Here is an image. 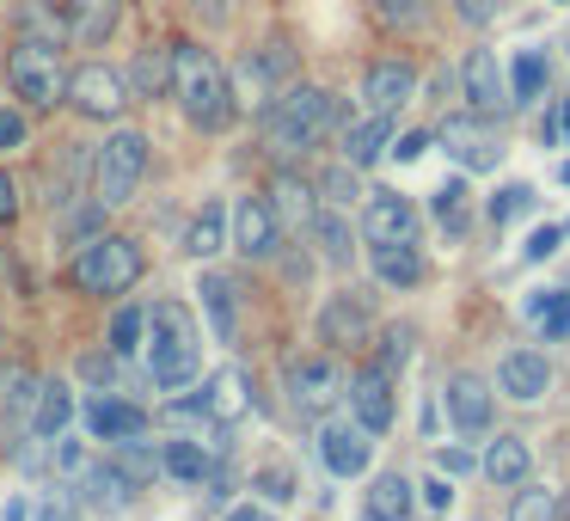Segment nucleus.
Returning a JSON list of instances; mask_svg holds the SVG:
<instances>
[{"mask_svg":"<svg viewBox=\"0 0 570 521\" xmlns=\"http://www.w3.org/2000/svg\"><path fill=\"white\" fill-rule=\"evenodd\" d=\"M173 99L197 129H227L234 124V87L222 62L203 43H173Z\"/></svg>","mask_w":570,"mask_h":521,"instance_id":"nucleus-1","label":"nucleus"},{"mask_svg":"<svg viewBox=\"0 0 570 521\" xmlns=\"http://www.w3.org/2000/svg\"><path fill=\"white\" fill-rule=\"evenodd\" d=\"M337 124V99L320 87H283L271 105H264V148L295 160L313 141H325V129Z\"/></svg>","mask_w":570,"mask_h":521,"instance_id":"nucleus-2","label":"nucleus"},{"mask_svg":"<svg viewBox=\"0 0 570 521\" xmlns=\"http://www.w3.org/2000/svg\"><path fill=\"white\" fill-rule=\"evenodd\" d=\"M197 362H203L197 320H190L178 301H154V313H148V374H154V386H166V393L190 386L197 381Z\"/></svg>","mask_w":570,"mask_h":521,"instance_id":"nucleus-3","label":"nucleus"},{"mask_svg":"<svg viewBox=\"0 0 570 521\" xmlns=\"http://www.w3.org/2000/svg\"><path fill=\"white\" fill-rule=\"evenodd\" d=\"M141 246L124 234H92L75 258V288L80 295H129L141 283Z\"/></svg>","mask_w":570,"mask_h":521,"instance_id":"nucleus-4","label":"nucleus"},{"mask_svg":"<svg viewBox=\"0 0 570 521\" xmlns=\"http://www.w3.org/2000/svg\"><path fill=\"white\" fill-rule=\"evenodd\" d=\"M7 87L13 99L38 105V111H56L68 92V68H62V50L56 43H38V38H19L7 50Z\"/></svg>","mask_w":570,"mask_h":521,"instance_id":"nucleus-5","label":"nucleus"},{"mask_svg":"<svg viewBox=\"0 0 570 521\" xmlns=\"http://www.w3.org/2000/svg\"><path fill=\"white\" fill-rule=\"evenodd\" d=\"M141 173H148V136L117 129V136H105V148L92 154V197H99L105 209H117V203L136 197Z\"/></svg>","mask_w":570,"mask_h":521,"instance_id":"nucleus-6","label":"nucleus"},{"mask_svg":"<svg viewBox=\"0 0 570 521\" xmlns=\"http://www.w3.org/2000/svg\"><path fill=\"white\" fill-rule=\"evenodd\" d=\"M62 105H75V111L92 117V124H105V117H124L129 80L117 75V68H105V62H87V68H75V75H68Z\"/></svg>","mask_w":570,"mask_h":521,"instance_id":"nucleus-7","label":"nucleus"},{"mask_svg":"<svg viewBox=\"0 0 570 521\" xmlns=\"http://www.w3.org/2000/svg\"><path fill=\"white\" fill-rule=\"evenodd\" d=\"M337 399H344V368H337L332 356H301L295 368H288V405H295L301 417H325Z\"/></svg>","mask_w":570,"mask_h":521,"instance_id":"nucleus-8","label":"nucleus"},{"mask_svg":"<svg viewBox=\"0 0 570 521\" xmlns=\"http://www.w3.org/2000/svg\"><path fill=\"white\" fill-rule=\"evenodd\" d=\"M435 141H442L466 173H497V166H503V141L491 136V117H479V111H472V117H448V124L435 129Z\"/></svg>","mask_w":570,"mask_h":521,"instance_id":"nucleus-9","label":"nucleus"},{"mask_svg":"<svg viewBox=\"0 0 570 521\" xmlns=\"http://www.w3.org/2000/svg\"><path fill=\"white\" fill-rule=\"evenodd\" d=\"M368 454H374V442H368L362 423H325L320 430V460L337 479H362V472H368Z\"/></svg>","mask_w":570,"mask_h":521,"instance_id":"nucleus-10","label":"nucleus"},{"mask_svg":"<svg viewBox=\"0 0 570 521\" xmlns=\"http://www.w3.org/2000/svg\"><path fill=\"white\" fill-rule=\"evenodd\" d=\"M362 234H368V246L417 239V209H411V197H399V190H374L368 209H362Z\"/></svg>","mask_w":570,"mask_h":521,"instance_id":"nucleus-11","label":"nucleus"},{"mask_svg":"<svg viewBox=\"0 0 570 521\" xmlns=\"http://www.w3.org/2000/svg\"><path fill=\"white\" fill-rule=\"evenodd\" d=\"M234 246L246 252V258H271V252L283 246V222L271 215L264 197H239L234 203Z\"/></svg>","mask_w":570,"mask_h":521,"instance_id":"nucleus-12","label":"nucleus"},{"mask_svg":"<svg viewBox=\"0 0 570 521\" xmlns=\"http://www.w3.org/2000/svg\"><path fill=\"white\" fill-rule=\"evenodd\" d=\"M497 386H503L515 405H533V399H546V386H552V362H546L540 350H509V356L497 362Z\"/></svg>","mask_w":570,"mask_h":521,"instance_id":"nucleus-13","label":"nucleus"},{"mask_svg":"<svg viewBox=\"0 0 570 521\" xmlns=\"http://www.w3.org/2000/svg\"><path fill=\"white\" fill-rule=\"evenodd\" d=\"M350 411H356V423L368 435H381L386 423H393V374L374 362V368H362L356 381H350Z\"/></svg>","mask_w":570,"mask_h":521,"instance_id":"nucleus-14","label":"nucleus"},{"mask_svg":"<svg viewBox=\"0 0 570 521\" xmlns=\"http://www.w3.org/2000/svg\"><path fill=\"white\" fill-rule=\"evenodd\" d=\"M80 417H87L92 442H129V435H148V411L129 405V399H111V393H99Z\"/></svg>","mask_w":570,"mask_h":521,"instance_id":"nucleus-15","label":"nucleus"},{"mask_svg":"<svg viewBox=\"0 0 570 521\" xmlns=\"http://www.w3.org/2000/svg\"><path fill=\"white\" fill-rule=\"evenodd\" d=\"M75 491H80V503L87 509H105V515H117V509H129V491H136V484L124 479V466H117V460H87V466L75 472Z\"/></svg>","mask_w":570,"mask_h":521,"instance_id":"nucleus-16","label":"nucleus"},{"mask_svg":"<svg viewBox=\"0 0 570 521\" xmlns=\"http://www.w3.org/2000/svg\"><path fill=\"white\" fill-rule=\"evenodd\" d=\"M368 325H374L368 295H356V288L332 295V301H325V313H320V337H325V344H362Z\"/></svg>","mask_w":570,"mask_h":521,"instance_id":"nucleus-17","label":"nucleus"},{"mask_svg":"<svg viewBox=\"0 0 570 521\" xmlns=\"http://www.w3.org/2000/svg\"><path fill=\"white\" fill-rule=\"evenodd\" d=\"M411 92H417V68L411 62H374L368 75H362V99H368V111H381V117H393Z\"/></svg>","mask_w":570,"mask_h":521,"instance_id":"nucleus-18","label":"nucleus"},{"mask_svg":"<svg viewBox=\"0 0 570 521\" xmlns=\"http://www.w3.org/2000/svg\"><path fill=\"white\" fill-rule=\"evenodd\" d=\"M448 417H454L460 435L491 430V386H484L479 374H454V381H448Z\"/></svg>","mask_w":570,"mask_h":521,"instance_id":"nucleus-19","label":"nucleus"},{"mask_svg":"<svg viewBox=\"0 0 570 521\" xmlns=\"http://www.w3.org/2000/svg\"><path fill=\"white\" fill-rule=\"evenodd\" d=\"M203 405H209V423H239L252 411V381H246V368H215L209 374V386H203Z\"/></svg>","mask_w":570,"mask_h":521,"instance_id":"nucleus-20","label":"nucleus"},{"mask_svg":"<svg viewBox=\"0 0 570 521\" xmlns=\"http://www.w3.org/2000/svg\"><path fill=\"white\" fill-rule=\"evenodd\" d=\"M460 80H466V99H472L479 117H503L509 111V92H503V80H497V56L491 50H472L466 68H460Z\"/></svg>","mask_w":570,"mask_h":521,"instance_id":"nucleus-21","label":"nucleus"},{"mask_svg":"<svg viewBox=\"0 0 570 521\" xmlns=\"http://www.w3.org/2000/svg\"><path fill=\"white\" fill-rule=\"evenodd\" d=\"M374 258V276L393 288H417L423 283V252L411 246V239H386V246H368Z\"/></svg>","mask_w":570,"mask_h":521,"instance_id":"nucleus-22","label":"nucleus"},{"mask_svg":"<svg viewBox=\"0 0 570 521\" xmlns=\"http://www.w3.org/2000/svg\"><path fill=\"white\" fill-rule=\"evenodd\" d=\"M68 417H75V393L62 381H43L38 399H31V430H38V442H56L68 430Z\"/></svg>","mask_w":570,"mask_h":521,"instance_id":"nucleus-23","label":"nucleus"},{"mask_svg":"<svg viewBox=\"0 0 570 521\" xmlns=\"http://www.w3.org/2000/svg\"><path fill=\"white\" fill-rule=\"evenodd\" d=\"M386 141H393V117L368 111L362 124L344 129V160H350V166H374V160L386 154Z\"/></svg>","mask_w":570,"mask_h":521,"instance_id":"nucleus-24","label":"nucleus"},{"mask_svg":"<svg viewBox=\"0 0 570 521\" xmlns=\"http://www.w3.org/2000/svg\"><path fill=\"white\" fill-rule=\"evenodd\" d=\"M75 19H68V38L75 43H105L117 31V13H124V0H68Z\"/></svg>","mask_w":570,"mask_h":521,"instance_id":"nucleus-25","label":"nucleus"},{"mask_svg":"<svg viewBox=\"0 0 570 521\" xmlns=\"http://www.w3.org/2000/svg\"><path fill=\"white\" fill-rule=\"evenodd\" d=\"M264 203H271V215H276L283 227L313 222V185H307V178H295V173H283V178H276V185H271V197H264Z\"/></svg>","mask_w":570,"mask_h":521,"instance_id":"nucleus-26","label":"nucleus"},{"mask_svg":"<svg viewBox=\"0 0 570 521\" xmlns=\"http://www.w3.org/2000/svg\"><path fill=\"white\" fill-rule=\"evenodd\" d=\"M239 288L227 283V276H203V313H209V325H215V337L222 344H234V332H239Z\"/></svg>","mask_w":570,"mask_h":521,"instance_id":"nucleus-27","label":"nucleus"},{"mask_svg":"<svg viewBox=\"0 0 570 521\" xmlns=\"http://www.w3.org/2000/svg\"><path fill=\"white\" fill-rule=\"evenodd\" d=\"M222 246H227V209L222 203H203V209L190 215V227H185V252L190 258H215Z\"/></svg>","mask_w":570,"mask_h":521,"instance_id":"nucleus-28","label":"nucleus"},{"mask_svg":"<svg viewBox=\"0 0 570 521\" xmlns=\"http://www.w3.org/2000/svg\"><path fill=\"white\" fill-rule=\"evenodd\" d=\"M129 87L141 92V99H160V92H173V43H160V50H141L136 68H129Z\"/></svg>","mask_w":570,"mask_h":521,"instance_id":"nucleus-29","label":"nucleus"},{"mask_svg":"<svg viewBox=\"0 0 570 521\" xmlns=\"http://www.w3.org/2000/svg\"><path fill=\"white\" fill-rule=\"evenodd\" d=\"M528 466H533V454H528V442H521V435H497L491 454H484V472H491L497 484H509V491L528 479Z\"/></svg>","mask_w":570,"mask_h":521,"instance_id":"nucleus-30","label":"nucleus"},{"mask_svg":"<svg viewBox=\"0 0 570 521\" xmlns=\"http://www.w3.org/2000/svg\"><path fill=\"white\" fill-rule=\"evenodd\" d=\"M160 472H173L178 484H203L215 472V460L203 454V442H190V435H178V442H166V454H160Z\"/></svg>","mask_w":570,"mask_h":521,"instance_id":"nucleus-31","label":"nucleus"},{"mask_svg":"<svg viewBox=\"0 0 570 521\" xmlns=\"http://www.w3.org/2000/svg\"><path fill=\"white\" fill-rule=\"evenodd\" d=\"M564 515V497L546 491V484H515V497H509V521H558Z\"/></svg>","mask_w":570,"mask_h":521,"instance_id":"nucleus-32","label":"nucleus"},{"mask_svg":"<svg viewBox=\"0 0 570 521\" xmlns=\"http://www.w3.org/2000/svg\"><path fill=\"white\" fill-rule=\"evenodd\" d=\"M313 239H320V252H325V258H332V264H350V252H356V246H350V222H344V215H337V209H313Z\"/></svg>","mask_w":570,"mask_h":521,"instance_id":"nucleus-33","label":"nucleus"},{"mask_svg":"<svg viewBox=\"0 0 570 521\" xmlns=\"http://www.w3.org/2000/svg\"><path fill=\"white\" fill-rule=\"evenodd\" d=\"M31 399H38V381H31V368L7 362V368H0V417H26Z\"/></svg>","mask_w":570,"mask_h":521,"instance_id":"nucleus-34","label":"nucleus"},{"mask_svg":"<svg viewBox=\"0 0 570 521\" xmlns=\"http://www.w3.org/2000/svg\"><path fill=\"white\" fill-rule=\"evenodd\" d=\"M368 509H374V515H386V521H405L411 515V484L399 479V472H381L374 491H368Z\"/></svg>","mask_w":570,"mask_h":521,"instance_id":"nucleus-35","label":"nucleus"},{"mask_svg":"<svg viewBox=\"0 0 570 521\" xmlns=\"http://www.w3.org/2000/svg\"><path fill=\"white\" fill-rule=\"evenodd\" d=\"M546 92V56L540 50H521L515 56V75H509V99L515 105H533Z\"/></svg>","mask_w":570,"mask_h":521,"instance_id":"nucleus-36","label":"nucleus"},{"mask_svg":"<svg viewBox=\"0 0 570 521\" xmlns=\"http://www.w3.org/2000/svg\"><path fill=\"white\" fill-rule=\"evenodd\" d=\"M117 466H124L129 484H148L154 472H160V460H154V448L141 442V435H129V442H117Z\"/></svg>","mask_w":570,"mask_h":521,"instance_id":"nucleus-37","label":"nucleus"},{"mask_svg":"<svg viewBox=\"0 0 570 521\" xmlns=\"http://www.w3.org/2000/svg\"><path fill=\"white\" fill-rule=\"evenodd\" d=\"M19 26H26V38H38V43H62V38H68V19L50 13L43 0H31L26 13H19Z\"/></svg>","mask_w":570,"mask_h":521,"instance_id":"nucleus-38","label":"nucleus"},{"mask_svg":"<svg viewBox=\"0 0 570 521\" xmlns=\"http://www.w3.org/2000/svg\"><path fill=\"white\" fill-rule=\"evenodd\" d=\"M141 332H148V313L141 307H124L111 320V356H136L141 350Z\"/></svg>","mask_w":570,"mask_h":521,"instance_id":"nucleus-39","label":"nucleus"},{"mask_svg":"<svg viewBox=\"0 0 570 521\" xmlns=\"http://www.w3.org/2000/svg\"><path fill=\"white\" fill-rule=\"evenodd\" d=\"M411 344H417V332H411V325H386V332H381V368L399 374L411 362Z\"/></svg>","mask_w":570,"mask_h":521,"instance_id":"nucleus-40","label":"nucleus"},{"mask_svg":"<svg viewBox=\"0 0 570 521\" xmlns=\"http://www.w3.org/2000/svg\"><path fill=\"white\" fill-rule=\"evenodd\" d=\"M540 332H546V337H570V288H546Z\"/></svg>","mask_w":570,"mask_h":521,"instance_id":"nucleus-41","label":"nucleus"},{"mask_svg":"<svg viewBox=\"0 0 570 521\" xmlns=\"http://www.w3.org/2000/svg\"><path fill=\"white\" fill-rule=\"evenodd\" d=\"M528 209H533V190H528V185H509V190H497L491 222H497V227H509L515 215H528Z\"/></svg>","mask_w":570,"mask_h":521,"instance_id":"nucleus-42","label":"nucleus"},{"mask_svg":"<svg viewBox=\"0 0 570 521\" xmlns=\"http://www.w3.org/2000/svg\"><path fill=\"white\" fill-rule=\"evenodd\" d=\"M320 190H325V203H332V209H344V203L356 197V178H350V160L337 166V173H325V178H320Z\"/></svg>","mask_w":570,"mask_h":521,"instance_id":"nucleus-43","label":"nucleus"},{"mask_svg":"<svg viewBox=\"0 0 570 521\" xmlns=\"http://www.w3.org/2000/svg\"><path fill=\"white\" fill-rule=\"evenodd\" d=\"M258 491L271 497V503H288V497H295V472H288V466H264L258 472Z\"/></svg>","mask_w":570,"mask_h":521,"instance_id":"nucleus-44","label":"nucleus"},{"mask_svg":"<svg viewBox=\"0 0 570 521\" xmlns=\"http://www.w3.org/2000/svg\"><path fill=\"white\" fill-rule=\"evenodd\" d=\"M558 239H564V227H540V234H528V246H521V258L528 264H546L558 252Z\"/></svg>","mask_w":570,"mask_h":521,"instance_id":"nucleus-45","label":"nucleus"},{"mask_svg":"<svg viewBox=\"0 0 570 521\" xmlns=\"http://www.w3.org/2000/svg\"><path fill=\"white\" fill-rule=\"evenodd\" d=\"M374 13H381L386 26H417L423 0H374Z\"/></svg>","mask_w":570,"mask_h":521,"instance_id":"nucleus-46","label":"nucleus"},{"mask_svg":"<svg viewBox=\"0 0 570 521\" xmlns=\"http://www.w3.org/2000/svg\"><path fill=\"white\" fill-rule=\"evenodd\" d=\"M13 148H26V117L0 105V154H13Z\"/></svg>","mask_w":570,"mask_h":521,"instance_id":"nucleus-47","label":"nucleus"},{"mask_svg":"<svg viewBox=\"0 0 570 521\" xmlns=\"http://www.w3.org/2000/svg\"><path fill=\"white\" fill-rule=\"evenodd\" d=\"M460 197H466L460 185H442V190H435V215H442V227H454V234H460Z\"/></svg>","mask_w":570,"mask_h":521,"instance_id":"nucleus-48","label":"nucleus"},{"mask_svg":"<svg viewBox=\"0 0 570 521\" xmlns=\"http://www.w3.org/2000/svg\"><path fill=\"white\" fill-rule=\"evenodd\" d=\"M454 13L466 19V26H491V19H497V0H454Z\"/></svg>","mask_w":570,"mask_h":521,"instance_id":"nucleus-49","label":"nucleus"},{"mask_svg":"<svg viewBox=\"0 0 570 521\" xmlns=\"http://www.w3.org/2000/svg\"><path fill=\"white\" fill-rule=\"evenodd\" d=\"M430 141H435V136H430V129H411V136H405V141H399V148H393V154H399V160H417V154H423V148H430Z\"/></svg>","mask_w":570,"mask_h":521,"instance_id":"nucleus-50","label":"nucleus"},{"mask_svg":"<svg viewBox=\"0 0 570 521\" xmlns=\"http://www.w3.org/2000/svg\"><path fill=\"white\" fill-rule=\"evenodd\" d=\"M13 215H19V190H13V178L0 173V227L13 222Z\"/></svg>","mask_w":570,"mask_h":521,"instance_id":"nucleus-51","label":"nucleus"},{"mask_svg":"<svg viewBox=\"0 0 570 521\" xmlns=\"http://www.w3.org/2000/svg\"><path fill=\"white\" fill-rule=\"evenodd\" d=\"M423 497H430V509H435V515H442V509L454 503V491H448L442 479H430V484H423Z\"/></svg>","mask_w":570,"mask_h":521,"instance_id":"nucleus-52","label":"nucleus"},{"mask_svg":"<svg viewBox=\"0 0 570 521\" xmlns=\"http://www.w3.org/2000/svg\"><path fill=\"white\" fill-rule=\"evenodd\" d=\"M442 466L448 472H472V448H442Z\"/></svg>","mask_w":570,"mask_h":521,"instance_id":"nucleus-53","label":"nucleus"},{"mask_svg":"<svg viewBox=\"0 0 570 521\" xmlns=\"http://www.w3.org/2000/svg\"><path fill=\"white\" fill-rule=\"evenodd\" d=\"M80 368H87V381H111V356H87Z\"/></svg>","mask_w":570,"mask_h":521,"instance_id":"nucleus-54","label":"nucleus"},{"mask_svg":"<svg viewBox=\"0 0 570 521\" xmlns=\"http://www.w3.org/2000/svg\"><path fill=\"white\" fill-rule=\"evenodd\" d=\"M190 7H197V13L209 19V26H222V19H227V7H222V0H190Z\"/></svg>","mask_w":570,"mask_h":521,"instance_id":"nucleus-55","label":"nucleus"},{"mask_svg":"<svg viewBox=\"0 0 570 521\" xmlns=\"http://www.w3.org/2000/svg\"><path fill=\"white\" fill-rule=\"evenodd\" d=\"M227 521H276V515H271V509H252V503H246V509H234Z\"/></svg>","mask_w":570,"mask_h":521,"instance_id":"nucleus-56","label":"nucleus"},{"mask_svg":"<svg viewBox=\"0 0 570 521\" xmlns=\"http://www.w3.org/2000/svg\"><path fill=\"white\" fill-rule=\"evenodd\" d=\"M0 521H26V503H7V515Z\"/></svg>","mask_w":570,"mask_h":521,"instance_id":"nucleus-57","label":"nucleus"},{"mask_svg":"<svg viewBox=\"0 0 570 521\" xmlns=\"http://www.w3.org/2000/svg\"><path fill=\"white\" fill-rule=\"evenodd\" d=\"M558 124H564V136H570V99H564V111H558Z\"/></svg>","mask_w":570,"mask_h":521,"instance_id":"nucleus-58","label":"nucleus"},{"mask_svg":"<svg viewBox=\"0 0 570 521\" xmlns=\"http://www.w3.org/2000/svg\"><path fill=\"white\" fill-rule=\"evenodd\" d=\"M558 178H564V185H570V160H564V166H558Z\"/></svg>","mask_w":570,"mask_h":521,"instance_id":"nucleus-59","label":"nucleus"},{"mask_svg":"<svg viewBox=\"0 0 570 521\" xmlns=\"http://www.w3.org/2000/svg\"><path fill=\"white\" fill-rule=\"evenodd\" d=\"M362 521H386V515H374V509H362Z\"/></svg>","mask_w":570,"mask_h":521,"instance_id":"nucleus-60","label":"nucleus"}]
</instances>
